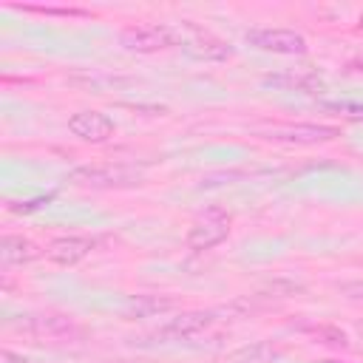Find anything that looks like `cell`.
Returning a JSON list of instances; mask_svg holds the SVG:
<instances>
[{"label": "cell", "mask_w": 363, "mask_h": 363, "mask_svg": "<svg viewBox=\"0 0 363 363\" xmlns=\"http://www.w3.org/2000/svg\"><path fill=\"white\" fill-rule=\"evenodd\" d=\"M145 176L142 167L128 162H108V164H79L68 173V182L77 187L94 190H113V187H133Z\"/></svg>", "instance_id": "6da1fadb"}, {"label": "cell", "mask_w": 363, "mask_h": 363, "mask_svg": "<svg viewBox=\"0 0 363 363\" xmlns=\"http://www.w3.org/2000/svg\"><path fill=\"white\" fill-rule=\"evenodd\" d=\"M247 43L272 51V54H303L306 51V37L295 28H252L247 31Z\"/></svg>", "instance_id": "7a4b0ae2"}, {"label": "cell", "mask_w": 363, "mask_h": 363, "mask_svg": "<svg viewBox=\"0 0 363 363\" xmlns=\"http://www.w3.org/2000/svg\"><path fill=\"white\" fill-rule=\"evenodd\" d=\"M230 235V216L227 213H218V210H210L207 216H201L190 230H187V247L201 252V250H210L216 244H221L224 238Z\"/></svg>", "instance_id": "3957f363"}, {"label": "cell", "mask_w": 363, "mask_h": 363, "mask_svg": "<svg viewBox=\"0 0 363 363\" xmlns=\"http://www.w3.org/2000/svg\"><path fill=\"white\" fill-rule=\"evenodd\" d=\"M176 43V31L170 26H159V23H150V26H136V28H128L122 34V45L130 48V51H142V54H150V51H159V48H167Z\"/></svg>", "instance_id": "277c9868"}, {"label": "cell", "mask_w": 363, "mask_h": 363, "mask_svg": "<svg viewBox=\"0 0 363 363\" xmlns=\"http://www.w3.org/2000/svg\"><path fill=\"white\" fill-rule=\"evenodd\" d=\"M68 130L82 142H105L113 136V119L102 111H77L68 119Z\"/></svg>", "instance_id": "5b68a950"}, {"label": "cell", "mask_w": 363, "mask_h": 363, "mask_svg": "<svg viewBox=\"0 0 363 363\" xmlns=\"http://www.w3.org/2000/svg\"><path fill=\"white\" fill-rule=\"evenodd\" d=\"M91 250H94V241H91V238H85V235H62V238H54V241L45 247V255H48L54 264L74 267V264H79Z\"/></svg>", "instance_id": "8992f818"}, {"label": "cell", "mask_w": 363, "mask_h": 363, "mask_svg": "<svg viewBox=\"0 0 363 363\" xmlns=\"http://www.w3.org/2000/svg\"><path fill=\"white\" fill-rule=\"evenodd\" d=\"M340 130L332 125H289L272 130L269 139L275 142H295V145H318V142H332Z\"/></svg>", "instance_id": "52a82bcc"}, {"label": "cell", "mask_w": 363, "mask_h": 363, "mask_svg": "<svg viewBox=\"0 0 363 363\" xmlns=\"http://www.w3.org/2000/svg\"><path fill=\"white\" fill-rule=\"evenodd\" d=\"M216 323V312H204V309H196V312H182L179 318H173L159 335L162 337H190V335H199L204 329H210Z\"/></svg>", "instance_id": "ba28073f"}, {"label": "cell", "mask_w": 363, "mask_h": 363, "mask_svg": "<svg viewBox=\"0 0 363 363\" xmlns=\"http://www.w3.org/2000/svg\"><path fill=\"white\" fill-rule=\"evenodd\" d=\"M37 255H40V247L23 235H3V241H0V258L9 267L11 264H28Z\"/></svg>", "instance_id": "9c48e42d"}, {"label": "cell", "mask_w": 363, "mask_h": 363, "mask_svg": "<svg viewBox=\"0 0 363 363\" xmlns=\"http://www.w3.org/2000/svg\"><path fill=\"white\" fill-rule=\"evenodd\" d=\"M176 306L173 298L167 295H136L128 301V315L130 318H156V315H164Z\"/></svg>", "instance_id": "30bf717a"}, {"label": "cell", "mask_w": 363, "mask_h": 363, "mask_svg": "<svg viewBox=\"0 0 363 363\" xmlns=\"http://www.w3.org/2000/svg\"><path fill=\"white\" fill-rule=\"evenodd\" d=\"M184 45H187V54L196 57V60H227L233 54V48L227 43L216 40V37H196Z\"/></svg>", "instance_id": "8fae6325"}, {"label": "cell", "mask_w": 363, "mask_h": 363, "mask_svg": "<svg viewBox=\"0 0 363 363\" xmlns=\"http://www.w3.org/2000/svg\"><path fill=\"white\" fill-rule=\"evenodd\" d=\"M26 326H28L31 332L48 335V337H62V335L77 332V326L71 323V318H62V315H40V318H31Z\"/></svg>", "instance_id": "7c38bea8"}, {"label": "cell", "mask_w": 363, "mask_h": 363, "mask_svg": "<svg viewBox=\"0 0 363 363\" xmlns=\"http://www.w3.org/2000/svg\"><path fill=\"white\" fill-rule=\"evenodd\" d=\"M275 354L278 352L269 343H250V346H241V349L230 352L224 363H272Z\"/></svg>", "instance_id": "4fadbf2b"}, {"label": "cell", "mask_w": 363, "mask_h": 363, "mask_svg": "<svg viewBox=\"0 0 363 363\" xmlns=\"http://www.w3.org/2000/svg\"><path fill=\"white\" fill-rule=\"evenodd\" d=\"M298 292H303V286H301V284L278 278V281L267 284V286H264L258 295H261V298H292V295H298Z\"/></svg>", "instance_id": "5bb4252c"}, {"label": "cell", "mask_w": 363, "mask_h": 363, "mask_svg": "<svg viewBox=\"0 0 363 363\" xmlns=\"http://www.w3.org/2000/svg\"><path fill=\"white\" fill-rule=\"evenodd\" d=\"M315 337H318L320 343H332V346H346V343H349V340H346V332L337 329V326H318V329H315Z\"/></svg>", "instance_id": "9a60e30c"}, {"label": "cell", "mask_w": 363, "mask_h": 363, "mask_svg": "<svg viewBox=\"0 0 363 363\" xmlns=\"http://www.w3.org/2000/svg\"><path fill=\"white\" fill-rule=\"evenodd\" d=\"M272 82H284V85H289V88H301V91H309V88H315V85H320V79H315V77H309V74H292V77H278V79H272Z\"/></svg>", "instance_id": "2e32d148"}, {"label": "cell", "mask_w": 363, "mask_h": 363, "mask_svg": "<svg viewBox=\"0 0 363 363\" xmlns=\"http://www.w3.org/2000/svg\"><path fill=\"white\" fill-rule=\"evenodd\" d=\"M340 295H346V298H352V301H363V281L340 284Z\"/></svg>", "instance_id": "e0dca14e"}, {"label": "cell", "mask_w": 363, "mask_h": 363, "mask_svg": "<svg viewBox=\"0 0 363 363\" xmlns=\"http://www.w3.org/2000/svg\"><path fill=\"white\" fill-rule=\"evenodd\" d=\"M0 363H28V357H23V354H14V352L3 349V352H0Z\"/></svg>", "instance_id": "ac0fdd59"}, {"label": "cell", "mask_w": 363, "mask_h": 363, "mask_svg": "<svg viewBox=\"0 0 363 363\" xmlns=\"http://www.w3.org/2000/svg\"><path fill=\"white\" fill-rule=\"evenodd\" d=\"M323 363H335V360H323Z\"/></svg>", "instance_id": "d6986e66"}, {"label": "cell", "mask_w": 363, "mask_h": 363, "mask_svg": "<svg viewBox=\"0 0 363 363\" xmlns=\"http://www.w3.org/2000/svg\"><path fill=\"white\" fill-rule=\"evenodd\" d=\"M360 337H363V326H360Z\"/></svg>", "instance_id": "ffe728a7"}]
</instances>
